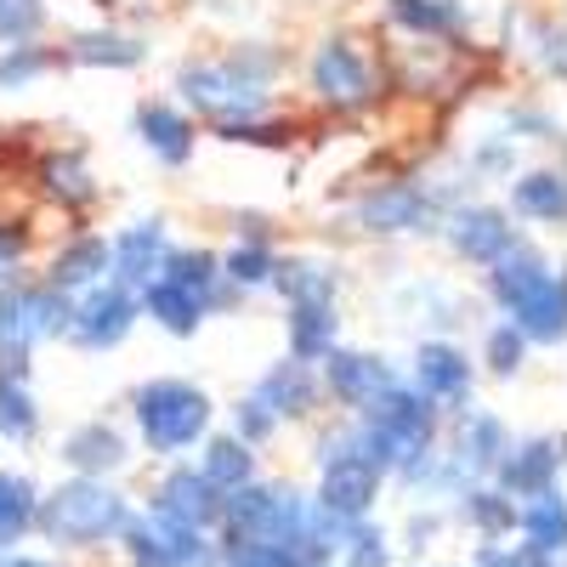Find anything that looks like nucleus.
<instances>
[{
    "instance_id": "nucleus-18",
    "label": "nucleus",
    "mask_w": 567,
    "mask_h": 567,
    "mask_svg": "<svg viewBox=\"0 0 567 567\" xmlns=\"http://www.w3.org/2000/svg\"><path fill=\"white\" fill-rule=\"evenodd\" d=\"M256 403L272 409V414H301V409L312 403V369H307L301 358L272 363V374L261 381V398H256Z\"/></svg>"
},
{
    "instance_id": "nucleus-26",
    "label": "nucleus",
    "mask_w": 567,
    "mask_h": 567,
    "mask_svg": "<svg viewBox=\"0 0 567 567\" xmlns=\"http://www.w3.org/2000/svg\"><path fill=\"white\" fill-rule=\"evenodd\" d=\"M205 483L210 488H245L250 483V449L245 443H233V437H216L210 443V460H205Z\"/></svg>"
},
{
    "instance_id": "nucleus-12",
    "label": "nucleus",
    "mask_w": 567,
    "mask_h": 567,
    "mask_svg": "<svg viewBox=\"0 0 567 567\" xmlns=\"http://www.w3.org/2000/svg\"><path fill=\"white\" fill-rule=\"evenodd\" d=\"M109 278V245L103 239H74L58 261H52V290H63V296H80V290H91V284H103Z\"/></svg>"
},
{
    "instance_id": "nucleus-11",
    "label": "nucleus",
    "mask_w": 567,
    "mask_h": 567,
    "mask_svg": "<svg viewBox=\"0 0 567 567\" xmlns=\"http://www.w3.org/2000/svg\"><path fill=\"white\" fill-rule=\"evenodd\" d=\"M323 369H329V386H336V398H347L352 409H363V403H374L381 392L398 386V374H392L381 358H363V352H329Z\"/></svg>"
},
{
    "instance_id": "nucleus-7",
    "label": "nucleus",
    "mask_w": 567,
    "mask_h": 567,
    "mask_svg": "<svg viewBox=\"0 0 567 567\" xmlns=\"http://www.w3.org/2000/svg\"><path fill=\"white\" fill-rule=\"evenodd\" d=\"M165 256H171V239L159 221H136L125 227L120 239L109 245V267H114V284H136V290H148V284L165 272Z\"/></svg>"
},
{
    "instance_id": "nucleus-32",
    "label": "nucleus",
    "mask_w": 567,
    "mask_h": 567,
    "mask_svg": "<svg viewBox=\"0 0 567 567\" xmlns=\"http://www.w3.org/2000/svg\"><path fill=\"white\" fill-rule=\"evenodd\" d=\"M523 329H516V323H499L494 329V336H488V369L494 374H516V369H523Z\"/></svg>"
},
{
    "instance_id": "nucleus-17",
    "label": "nucleus",
    "mask_w": 567,
    "mask_h": 567,
    "mask_svg": "<svg viewBox=\"0 0 567 567\" xmlns=\"http://www.w3.org/2000/svg\"><path fill=\"white\" fill-rule=\"evenodd\" d=\"M136 131L148 136V148L159 159H187V148H194V125L182 120V109H165V103H148L136 114Z\"/></svg>"
},
{
    "instance_id": "nucleus-8",
    "label": "nucleus",
    "mask_w": 567,
    "mask_h": 567,
    "mask_svg": "<svg viewBox=\"0 0 567 567\" xmlns=\"http://www.w3.org/2000/svg\"><path fill=\"white\" fill-rule=\"evenodd\" d=\"M432 194H420V187H381V194H369V199H358V227H369V233H414V227H425L432 221Z\"/></svg>"
},
{
    "instance_id": "nucleus-33",
    "label": "nucleus",
    "mask_w": 567,
    "mask_h": 567,
    "mask_svg": "<svg viewBox=\"0 0 567 567\" xmlns=\"http://www.w3.org/2000/svg\"><path fill=\"white\" fill-rule=\"evenodd\" d=\"M221 272H227L233 284H267V278H272V250L245 245V250H233V256L221 261Z\"/></svg>"
},
{
    "instance_id": "nucleus-3",
    "label": "nucleus",
    "mask_w": 567,
    "mask_h": 567,
    "mask_svg": "<svg viewBox=\"0 0 567 567\" xmlns=\"http://www.w3.org/2000/svg\"><path fill=\"white\" fill-rule=\"evenodd\" d=\"M205 420H210V398L187 381H154L136 392V425L148 437V449H159V454L187 449L205 432Z\"/></svg>"
},
{
    "instance_id": "nucleus-30",
    "label": "nucleus",
    "mask_w": 567,
    "mask_h": 567,
    "mask_svg": "<svg viewBox=\"0 0 567 567\" xmlns=\"http://www.w3.org/2000/svg\"><path fill=\"white\" fill-rule=\"evenodd\" d=\"M45 29V0H0V45H23Z\"/></svg>"
},
{
    "instance_id": "nucleus-36",
    "label": "nucleus",
    "mask_w": 567,
    "mask_h": 567,
    "mask_svg": "<svg viewBox=\"0 0 567 567\" xmlns=\"http://www.w3.org/2000/svg\"><path fill=\"white\" fill-rule=\"evenodd\" d=\"M239 425H245L250 437H261V432H272V409H261V403L250 398V403L239 409Z\"/></svg>"
},
{
    "instance_id": "nucleus-14",
    "label": "nucleus",
    "mask_w": 567,
    "mask_h": 567,
    "mask_svg": "<svg viewBox=\"0 0 567 567\" xmlns=\"http://www.w3.org/2000/svg\"><path fill=\"white\" fill-rule=\"evenodd\" d=\"M205 296H194L187 284H176V278H154L148 284V312L171 329V336H194L199 329V318H205Z\"/></svg>"
},
{
    "instance_id": "nucleus-4",
    "label": "nucleus",
    "mask_w": 567,
    "mask_h": 567,
    "mask_svg": "<svg viewBox=\"0 0 567 567\" xmlns=\"http://www.w3.org/2000/svg\"><path fill=\"white\" fill-rule=\"evenodd\" d=\"M182 97L227 120V125H245L256 114H267V85L250 63H199V69H182Z\"/></svg>"
},
{
    "instance_id": "nucleus-2",
    "label": "nucleus",
    "mask_w": 567,
    "mask_h": 567,
    "mask_svg": "<svg viewBox=\"0 0 567 567\" xmlns=\"http://www.w3.org/2000/svg\"><path fill=\"white\" fill-rule=\"evenodd\" d=\"M34 523L52 534V539H63V545H97V539H109V534L125 528V505L103 483L80 477V483H69L58 494H45L34 505Z\"/></svg>"
},
{
    "instance_id": "nucleus-35",
    "label": "nucleus",
    "mask_w": 567,
    "mask_h": 567,
    "mask_svg": "<svg viewBox=\"0 0 567 567\" xmlns=\"http://www.w3.org/2000/svg\"><path fill=\"white\" fill-rule=\"evenodd\" d=\"M347 545H352V567H386L381 534H369V528H347Z\"/></svg>"
},
{
    "instance_id": "nucleus-19",
    "label": "nucleus",
    "mask_w": 567,
    "mask_h": 567,
    "mask_svg": "<svg viewBox=\"0 0 567 567\" xmlns=\"http://www.w3.org/2000/svg\"><path fill=\"white\" fill-rule=\"evenodd\" d=\"M63 460L74 471H85V477H97V471H114L125 460V443H120V432H109V425H80V432L63 443Z\"/></svg>"
},
{
    "instance_id": "nucleus-16",
    "label": "nucleus",
    "mask_w": 567,
    "mask_h": 567,
    "mask_svg": "<svg viewBox=\"0 0 567 567\" xmlns=\"http://www.w3.org/2000/svg\"><path fill=\"white\" fill-rule=\"evenodd\" d=\"M290 341H296L301 363H318V358L336 352V312H329V301H296Z\"/></svg>"
},
{
    "instance_id": "nucleus-29",
    "label": "nucleus",
    "mask_w": 567,
    "mask_h": 567,
    "mask_svg": "<svg viewBox=\"0 0 567 567\" xmlns=\"http://www.w3.org/2000/svg\"><path fill=\"white\" fill-rule=\"evenodd\" d=\"M45 187H52L58 199H69V205L91 199V171H85V159H80V154H52V159H45Z\"/></svg>"
},
{
    "instance_id": "nucleus-13",
    "label": "nucleus",
    "mask_w": 567,
    "mask_h": 567,
    "mask_svg": "<svg viewBox=\"0 0 567 567\" xmlns=\"http://www.w3.org/2000/svg\"><path fill=\"white\" fill-rule=\"evenodd\" d=\"M221 505H216V488L205 483V477H171L165 488H159V505H154V516H165V523H182V528H199V523H210Z\"/></svg>"
},
{
    "instance_id": "nucleus-15",
    "label": "nucleus",
    "mask_w": 567,
    "mask_h": 567,
    "mask_svg": "<svg viewBox=\"0 0 567 567\" xmlns=\"http://www.w3.org/2000/svg\"><path fill=\"white\" fill-rule=\"evenodd\" d=\"M40 432V403L29 374H0V437L7 443H29Z\"/></svg>"
},
{
    "instance_id": "nucleus-25",
    "label": "nucleus",
    "mask_w": 567,
    "mask_h": 567,
    "mask_svg": "<svg viewBox=\"0 0 567 567\" xmlns=\"http://www.w3.org/2000/svg\"><path fill=\"white\" fill-rule=\"evenodd\" d=\"M550 477H556V443H528L516 460H505V483L523 494H545Z\"/></svg>"
},
{
    "instance_id": "nucleus-37",
    "label": "nucleus",
    "mask_w": 567,
    "mask_h": 567,
    "mask_svg": "<svg viewBox=\"0 0 567 567\" xmlns=\"http://www.w3.org/2000/svg\"><path fill=\"white\" fill-rule=\"evenodd\" d=\"M0 567H45V561H23V556H18V561H0Z\"/></svg>"
},
{
    "instance_id": "nucleus-24",
    "label": "nucleus",
    "mask_w": 567,
    "mask_h": 567,
    "mask_svg": "<svg viewBox=\"0 0 567 567\" xmlns=\"http://www.w3.org/2000/svg\"><path fill=\"white\" fill-rule=\"evenodd\" d=\"M272 284L290 301H329V290H336L329 267H312V261H272Z\"/></svg>"
},
{
    "instance_id": "nucleus-9",
    "label": "nucleus",
    "mask_w": 567,
    "mask_h": 567,
    "mask_svg": "<svg viewBox=\"0 0 567 567\" xmlns=\"http://www.w3.org/2000/svg\"><path fill=\"white\" fill-rule=\"evenodd\" d=\"M414 381H420V398L425 403H465L471 392V363L460 358V347L449 341H425L414 352Z\"/></svg>"
},
{
    "instance_id": "nucleus-23",
    "label": "nucleus",
    "mask_w": 567,
    "mask_h": 567,
    "mask_svg": "<svg viewBox=\"0 0 567 567\" xmlns=\"http://www.w3.org/2000/svg\"><path fill=\"white\" fill-rule=\"evenodd\" d=\"M45 69H52V52H45V45H34V40L0 45V91H29Z\"/></svg>"
},
{
    "instance_id": "nucleus-31",
    "label": "nucleus",
    "mask_w": 567,
    "mask_h": 567,
    "mask_svg": "<svg viewBox=\"0 0 567 567\" xmlns=\"http://www.w3.org/2000/svg\"><path fill=\"white\" fill-rule=\"evenodd\" d=\"M523 528H528L534 550H561V534H567V528H561V499H556V494H534Z\"/></svg>"
},
{
    "instance_id": "nucleus-6",
    "label": "nucleus",
    "mask_w": 567,
    "mask_h": 567,
    "mask_svg": "<svg viewBox=\"0 0 567 567\" xmlns=\"http://www.w3.org/2000/svg\"><path fill=\"white\" fill-rule=\"evenodd\" d=\"M312 85H318V97H323V103L358 109V103H369L374 74H369V63H363L358 45L329 40V45H318V58H312Z\"/></svg>"
},
{
    "instance_id": "nucleus-10",
    "label": "nucleus",
    "mask_w": 567,
    "mask_h": 567,
    "mask_svg": "<svg viewBox=\"0 0 567 567\" xmlns=\"http://www.w3.org/2000/svg\"><path fill=\"white\" fill-rule=\"evenodd\" d=\"M449 239H454V250H460L465 261H483V267H494L499 256H511V250H516V233H511V227H505V216H499V210H488V205L460 210V216L449 221Z\"/></svg>"
},
{
    "instance_id": "nucleus-34",
    "label": "nucleus",
    "mask_w": 567,
    "mask_h": 567,
    "mask_svg": "<svg viewBox=\"0 0 567 567\" xmlns=\"http://www.w3.org/2000/svg\"><path fill=\"white\" fill-rule=\"evenodd\" d=\"M23 256H29V233L12 227V221H0V284H12V278H18Z\"/></svg>"
},
{
    "instance_id": "nucleus-20",
    "label": "nucleus",
    "mask_w": 567,
    "mask_h": 567,
    "mask_svg": "<svg viewBox=\"0 0 567 567\" xmlns=\"http://www.w3.org/2000/svg\"><path fill=\"white\" fill-rule=\"evenodd\" d=\"M34 505H40L34 499V483L18 477V471H0V545H12V539L29 534Z\"/></svg>"
},
{
    "instance_id": "nucleus-27",
    "label": "nucleus",
    "mask_w": 567,
    "mask_h": 567,
    "mask_svg": "<svg viewBox=\"0 0 567 567\" xmlns=\"http://www.w3.org/2000/svg\"><path fill=\"white\" fill-rule=\"evenodd\" d=\"M392 18H398L403 29H414V34H443V29H454L465 12L454 7V0H392Z\"/></svg>"
},
{
    "instance_id": "nucleus-22",
    "label": "nucleus",
    "mask_w": 567,
    "mask_h": 567,
    "mask_svg": "<svg viewBox=\"0 0 567 567\" xmlns=\"http://www.w3.org/2000/svg\"><path fill=\"white\" fill-rule=\"evenodd\" d=\"M74 63H91V69H131L142 63V40H125V34H80L69 45Z\"/></svg>"
},
{
    "instance_id": "nucleus-28",
    "label": "nucleus",
    "mask_w": 567,
    "mask_h": 567,
    "mask_svg": "<svg viewBox=\"0 0 567 567\" xmlns=\"http://www.w3.org/2000/svg\"><path fill=\"white\" fill-rule=\"evenodd\" d=\"M165 278H176V284H187V290H194V296H216V256H205V250H171L165 256Z\"/></svg>"
},
{
    "instance_id": "nucleus-5",
    "label": "nucleus",
    "mask_w": 567,
    "mask_h": 567,
    "mask_svg": "<svg viewBox=\"0 0 567 567\" xmlns=\"http://www.w3.org/2000/svg\"><path fill=\"white\" fill-rule=\"evenodd\" d=\"M131 318H136L131 290L103 278V284H91V290H80L69 301V329H63V336L80 341V347H91V352H103V347H114L125 329H131Z\"/></svg>"
},
{
    "instance_id": "nucleus-21",
    "label": "nucleus",
    "mask_w": 567,
    "mask_h": 567,
    "mask_svg": "<svg viewBox=\"0 0 567 567\" xmlns=\"http://www.w3.org/2000/svg\"><path fill=\"white\" fill-rule=\"evenodd\" d=\"M516 210L534 216V221H561L567 216V187L556 171H534L516 182Z\"/></svg>"
},
{
    "instance_id": "nucleus-1",
    "label": "nucleus",
    "mask_w": 567,
    "mask_h": 567,
    "mask_svg": "<svg viewBox=\"0 0 567 567\" xmlns=\"http://www.w3.org/2000/svg\"><path fill=\"white\" fill-rule=\"evenodd\" d=\"M488 290L511 312V323L523 329V341H561V329H567V290H561V278L534 250L516 245L511 256H499L494 272H488Z\"/></svg>"
}]
</instances>
